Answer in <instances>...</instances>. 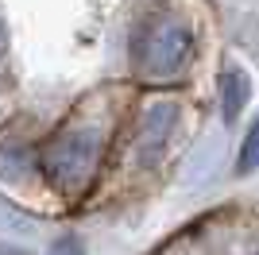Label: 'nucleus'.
<instances>
[{"label":"nucleus","instance_id":"4","mask_svg":"<svg viewBox=\"0 0 259 255\" xmlns=\"http://www.w3.org/2000/svg\"><path fill=\"white\" fill-rule=\"evenodd\" d=\"M174 120V105H155L151 112H147V120H143V139H140V151H155L162 143V136H166V128H170Z\"/></svg>","mask_w":259,"mask_h":255},{"label":"nucleus","instance_id":"6","mask_svg":"<svg viewBox=\"0 0 259 255\" xmlns=\"http://www.w3.org/2000/svg\"><path fill=\"white\" fill-rule=\"evenodd\" d=\"M4 47H8V31H4V20H0V54H4Z\"/></svg>","mask_w":259,"mask_h":255},{"label":"nucleus","instance_id":"1","mask_svg":"<svg viewBox=\"0 0 259 255\" xmlns=\"http://www.w3.org/2000/svg\"><path fill=\"white\" fill-rule=\"evenodd\" d=\"M101 147L105 139L97 128H70L43 151V170L58 190H81L101 162Z\"/></svg>","mask_w":259,"mask_h":255},{"label":"nucleus","instance_id":"5","mask_svg":"<svg viewBox=\"0 0 259 255\" xmlns=\"http://www.w3.org/2000/svg\"><path fill=\"white\" fill-rule=\"evenodd\" d=\"M259 166V120L251 124V132L244 136V147H240V170H255Z\"/></svg>","mask_w":259,"mask_h":255},{"label":"nucleus","instance_id":"3","mask_svg":"<svg viewBox=\"0 0 259 255\" xmlns=\"http://www.w3.org/2000/svg\"><path fill=\"white\" fill-rule=\"evenodd\" d=\"M221 105H225V120H236L240 108L248 105V74L244 70H225V77H221Z\"/></svg>","mask_w":259,"mask_h":255},{"label":"nucleus","instance_id":"2","mask_svg":"<svg viewBox=\"0 0 259 255\" xmlns=\"http://www.w3.org/2000/svg\"><path fill=\"white\" fill-rule=\"evenodd\" d=\"M190 27L186 23H178V20H159V23H151L147 27V35H143V47H140V62L151 70V74H159V77H166V74H174L178 66L190 58Z\"/></svg>","mask_w":259,"mask_h":255}]
</instances>
